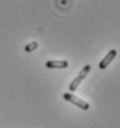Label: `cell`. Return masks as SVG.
Wrapping results in <instances>:
<instances>
[{"mask_svg": "<svg viewBox=\"0 0 120 128\" xmlns=\"http://www.w3.org/2000/svg\"><path fill=\"white\" fill-rule=\"evenodd\" d=\"M90 70H91V65L90 64H86V65L82 68V70L78 73V75H77L75 79L71 81V84L69 85V89H70V91H71V92H72V91H75L76 89L78 88V85L81 84V81H82V80L87 76V74L90 73Z\"/></svg>", "mask_w": 120, "mask_h": 128, "instance_id": "obj_1", "label": "cell"}, {"mask_svg": "<svg viewBox=\"0 0 120 128\" xmlns=\"http://www.w3.org/2000/svg\"><path fill=\"white\" fill-rule=\"evenodd\" d=\"M64 100H66V101H69V102L74 104L75 106L80 107V108H82V110H88V108H90V104H87L86 101H83V100L78 98V97L75 96L74 94L65 92V94H64Z\"/></svg>", "mask_w": 120, "mask_h": 128, "instance_id": "obj_2", "label": "cell"}, {"mask_svg": "<svg viewBox=\"0 0 120 128\" xmlns=\"http://www.w3.org/2000/svg\"><path fill=\"white\" fill-rule=\"evenodd\" d=\"M115 56H117V50H115V49L109 50V52H108V54H107L104 58L99 62V68H101V69H105L109 64L112 63V60L115 58Z\"/></svg>", "mask_w": 120, "mask_h": 128, "instance_id": "obj_3", "label": "cell"}, {"mask_svg": "<svg viewBox=\"0 0 120 128\" xmlns=\"http://www.w3.org/2000/svg\"><path fill=\"white\" fill-rule=\"evenodd\" d=\"M47 68H50V69H54V68H59V69H64V68H67L69 63L66 60H48L45 63Z\"/></svg>", "mask_w": 120, "mask_h": 128, "instance_id": "obj_4", "label": "cell"}, {"mask_svg": "<svg viewBox=\"0 0 120 128\" xmlns=\"http://www.w3.org/2000/svg\"><path fill=\"white\" fill-rule=\"evenodd\" d=\"M37 47H38V43H37V42H31V43H28V44L25 47V52L30 53V52H32V50H34Z\"/></svg>", "mask_w": 120, "mask_h": 128, "instance_id": "obj_5", "label": "cell"}]
</instances>
